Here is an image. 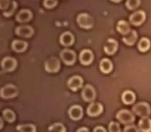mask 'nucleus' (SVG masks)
Instances as JSON below:
<instances>
[{
    "instance_id": "nucleus-1",
    "label": "nucleus",
    "mask_w": 151,
    "mask_h": 132,
    "mask_svg": "<svg viewBox=\"0 0 151 132\" xmlns=\"http://www.w3.org/2000/svg\"><path fill=\"white\" fill-rule=\"evenodd\" d=\"M77 22L81 27L84 29H90L93 27V18L88 14L82 13L77 16Z\"/></svg>"
},
{
    "instance_id": "nucleus-2",
    "label": "nucleus",
    "mask_w": 151,
    "mask_h": 132,
    "mask_svg": "<svg viewBox=\"0 0 151 132\" xmlns=\"http://www.w3.org/2000/svg\"><path fill=\"white\" fill-rule=\"evenodd\" d=\"M133 112L141 117H148L150 114L151 110L149 104L147 103H139L132 108Z\"/></svg>"
},
{
    "instance_id": "nucleus-3",
    "label": "nucleus",
    "mask_w": 151,
    "mask_h": 132,
    "mask_svg": "<svg viewBox=\"0 0 151 132\" xmlns=\"http://www.w3.org/2000/svg\"><path fill=\"white\" fill-rule=\"evenodd\" d=\"M18 94L17 88L14 85H5L0 89V96L3 99H12Z\"/></svg>"
},
{
    "instance_id": "nucleus-4",
    "label": "nucleus",
    "mask_w": 151,
    "mask_h": 132,
    "mask_svg": "<svg viewBox=\"0 0 151 132\" xmlns=\"http://www.w3.org/2000/svg\"><path fill=\"white\" fill-rule=\"evenodd\" d=\"M116 117L121 123L124 124L131 123L135 121V116L132 114V113L127 110H120L119 112H117Z\"/></svg>"
},
{
    "instance_id": "nucleus-5",
    "label": "nucleus",
    "mask_w": 151,
    "mask_h": 132,
    "mask_svg": "<svg viewBox=\"0 0 151 132\" xmlns=\"http://www.w3.org/2000/svg\"><path fill=\"white\" fill-rule=\"evenodd\" d=\"M60 58L66 65H72L76 60V54L72 50L65 49L61 51Z\"/></svg>"
},
{
    "instance_id": "nucleus-6",
    "label": "nucleus",
    "mask_w": 151,
    "mask_h": 132,
    "mask_svg": "<svg viewBox=\"0 0 151 132\" xmlns=\"http://www.w3.org/2000/svg\"><path fill=\"white\" fill-rule=\"evenodd\" d=\"M60 69V62L58 59L52 57L45 61V70L49 73H57Z\"/></svg>"
},
{
    "instance_id": "nucleus-7",
    "label": "nucleus",
    "mask_w": 151,
    "mask_h": 132,
    "mask_svg": "<svg viewBox=\"0 0 151 132\" xmlns=\"http://www.w3.org/2000/svg\"><path fill=\"white\" fill-rule=\"evenodd\" d=\"M17 66V62L14 58L7 56L3 58V60L1 62V67L2 70L6 72H11L16 69Z\"/></svg>"
},
{
    "instance_id": "nucleus-8",
    "label": "nucleus",
    "mask_w": 151,
    "mask_h": 132,
    "mask_svg": "<svg viewBox=\"0 0 151 132\" xmlns=\"http://www.w3.org/2000/svg\"><path fill=\"white\" fill-rule=\"evenodd\" d=\"M145 20H146V13L142 10H138V11L134 12L129 17L130 23H132V24L135 25V26H139V25L142 24Z\"/></svg>"
},
{
    "instance_id": "nucleus-9",
    "label": "nucleus",
    "mask_w": 151,
    "mask_h": 132,
    "mask_svg": "<svg viewBox=\"0 0 151 132\" xmlns=\"http://www.w3.org/2000/svg\"><path fill=\"white\" fill-rule=\"evenodd\" d=\"M81 96L86 102H92L96 98V92L94 88L90 85H86L81 92Z\"/></svg>"
},
{
    "instance_id": "nucleus-10",
    "label": "nucleus",
    "mask_w": 151,
    "mask_h": 132,
    "mask_svg": "<svg viewBox=\"0 0 151 132\" xmlns=\"http://www.w3.org/2000/svg\"><path fill=\"white\" fill-rule=\"evenodd\" d=\"M94 56L93 52L89 50H84L79 55V60L83 65H89L93 61Z\"/></svg>"
},
{
    "instance_id": "nucleus-11",
    "label": "nucleus",
    "mask_w": 151,
    "mask_h": 132,
    "mask_svg": "<svg viewBox=\"0 0 151 132\" xmlns=\"http://www.w3.org/2000/svg\"><path fill=\"white\" fill-rule=\"evenodd\" d=\"M82 85H83V79L78 75L71 77L68 81V86L70 90L74 92H76L79 88H81Z\"/></svg>"
},
{
    "instance_id": "nucleus-12",
    "label": "nucleus",
    "mask_w": 151,
    "mask_h": 132,
    "mask_svg": "<svg viewBox=\"0 0 151 132\" xmlns=\"http://www.w3.org/2000/svg\"><path fill=\"white\" fill-rule=\"evenodd\" d=\"M15 32L17 35L25 38H30L34 34V29L33 27L29 25H22L16 27Z\"/></svg>"
},
{
    "instance_id": "nucleus-13",
    "label": "nucleus",
    "mask_w": 151,
    "mask_h": 132,
    "mask_svg": "<svg viewBox=\"0 0 151 132\" xmlns=\"http://www.w3.org/2000/svg\"><path fill=\"white\" fill-rule=\"evenodd\" d=\"M118 48V43L113 38H109L104 45V51L107 55H113Z\"/></svg>"
},
{
    "instance_id": "nucleus-14",
    "label": "nucleus",
    "mask_w": 151,
    "mask_h": 132,
    "mask_svg": "<svg viewBox=\"0 0 151 132\" xmlns=\"http://www.w3.org/2000/svg\"><path fill=\"white\" fill-rule=\"evenodd\" d=\"M104 107L100 103H91L87 108V113L90 116H96L103 112Z\"/></svg>"
},
{
    "instance_id": "nucleus-15",
    "label": "nucleus",
    "mask_w": 151,
    "mask_h": 132,
    "mask_svg": "<svg viewBox=\"0 0 151 132\" xmlns=\"http://www.w3.org/2000/svg\"><path fill=\"white\" fill-rule=\"evenodd\" d=\"M68 114L72 120L78 121V120H80L83 116V110H82V108L79 105H73L69 109Z\"/></svg>"
},
{
    "instance_id": "nucleus-16",
    "label": "nucleus",
    "mask_w": 151,
    "mask_h": 132,
    "mask_svg": "<svg viewBox=\"0 0 151 132\" xmlns=\"http://www.w3.org/2000/svg\"><path fill=\"white\" fill-rule=\"evenodd\" d=\"M75 42V37L70 32H63L60 37V42L63 46H70Z\"/></svg>"
},
{
    "instance_id": "nucleus-17",
    "label": "nucleus",
    "mask_w": 151,
    "mask_h": 132,
    "mask_svg": "<svg viewBox=\"0 0 151 132\" xmlns=\"http://www.w3.org/2000/svg\"><path fill=\"white\" fill-rule=\"evenodd\" d=\"M32 18V13L29 9H21L16 16V20L20 23L27 22Z\"/></svg>"
},
{
    "instance_id": "nucleus-18",
    "label": "nucleus",
    "mask_w": 151,
    "mask_h": 132,
    "mask_svg": "<svg viewBox=\"0 0 151 132\" xmlns=\"http://www.w3.org/2000/svg\"><path fill=\"white\" fill-rule=\"evenodd\" d=\"M137 32L135 30H131L128 34H126L124 37L122 38V41L124 42L126 45H132L137 40Z\"/></svg>"
},
{
    "instance_id": "nucleus-19",
    "label": "nucleus",
    "mask_w": 151,
    "mask_h": 132,
    "mask_svg": "<svg viewBox=\"0 0 151 132\" xmlns=\"http://www.w3.org/2000/svg\"><path fill=\"white\" fill-rule=\"evenodd\" d=\"M12 49L17 52H22L25 51L27 48V44L26 42L22 40H14L12 42Z\"/></svg>"
},
{
    "instance_id": "nucleus-20",
    "label": "nucleus",
    "mask_w": 151,
    "mask_h": 132,
    "mask_svg": "<svg viewBox=\"0 0 151 132\" xmlns=\"http://www.w3.org/2000/svg\"><path fill=\"white\" fill-rule=\"evenodd\" d=\"M139 128L142 132H150L151 119L149 117H142L139 122Z\"/></svg>"
},
{
    "instance_id": "nucleus-21",
    "label": "nucleus",
    "mask_w": 151,
    "mask_h": 132,
    "mask_svg": "<svg viewBox=\"0 0 151 132\" xmlns=\"http://www.w3.org/2000/svg\"><path fill=\"white\" fill-rule=\"evenodd\" d=\"M99 69L104 74H108L113 69V63L109 59H103L99 63Z\"/></svg>"
},
{
    "instance_id": "nucleus-22",
    "label": "nucleus",
    "mask_w": 151,
    "mask_h": 132,
    "mask_svg": "<svg viewBox=\"0 0 151 132\" xmlns=\"http://www.w3.org/2000/svg\"><path fill=\"white\" fill-rule=\"evenodd\" d=\"M117 30L119 33H121L123 35H125L126 34H128L131 31V28H130V25L129 24V23L125 20H119L117 23Z\"/></svg>"
},
{
    "instance_id": "nucleus-23",
    "label": "nucleus",
    "mask_w": 151,
    "mask_h": 132,
    "mask_svg": "<svg viewBox=\"0 0 151 132\" xmlns=\"http://www.w3.org/2000/svg\"><path fill=\"white\" fill-rule=\"evenodd\" d=\"M122 102L124 104L129 105V104H132L135 100V95L134 92L132 91H125L123 92L122 95Z\"/></svg>"
},
{
    "instance_id": "nucleus-24",
    "label": "nucleus",
    "mask_w": 151,
    "mask_h": 132,
    "mask_svg": "<svg viewBox=\"0 0 151 132\" xmlns=\"http://www.w3.org/2000/svg\"><path fill=\"white\" fill-rule=\"evenodd\" d=\"M150 48V41L147 38H141L138 43V49L141 52H147Z\"/></svg>"
},
{
    "instance_id": "nucleus-25",
    "label": "nucleus",
    "mask_w": 151,
    "mask_h": 132,
    "mask_svg": "<svg viewBox=\"0 0 151 132\" xmlns=\"http://www.w3.org/2000/svg\"><path fill=\"white\" fill-rule=\"evenodd\" d=\"M17 130L20 132H36V128L33 124H20Z\"/></svg>"
},
{
    "instance_id": "nucleus-26",
    "label": "nucleus",
    "mask_w": 151,
    "mask_h": 132,
    "mask_svg": "<svg viewBox=\"0 0 151 132\" xmlns=\"http://www.w3.org/2000/svg\"><path fill=\"white\" fill-rule=\"evenodd\" d=\"M17 3L16 1H13V2H10L9 7L6 10H4L3 15L5 16H6V17H9V16H12L14 14V12L17 9Z\"/></svg>"
},
{
    "instance_id": "nucleus-27",
    "label": "nucleus",
    "mask_w": 151,
    "mask_h": 132,
    "mask_svg": "<svg viewBox=\"0 0 151 132\" xmlns=\"http://www.w3.org/2000/svg\"><path fill=\"white\" fill-rule=\"evenodd\" d=\"M2 115H3L5 120L9 123H12L15 121V113L11 110H9V109L5 110L2 113Z\"/></svg>"
},
{
    "instance_id": "nucleus-28",
    "label": "nucleus",
    "mask_w": 151,
    "mask_h": 132,
    "mask_svg": "<svg viewBox=\"0 0 151 132\" xmlns=\"http://www.w3.org/2000/svg\"><path fill=\"white\" fill-rule=\"evenodd\" d=\"M50 132H66L65 127L60 123H56L49 128Z\"/></svg>"
},
{
    "instance_id": "nucleus-29",
    "label": "nucleus",
    "mask_w": 151,
    "mask_h": 132,
    "mask_svg": "<svg viewBox=\"0 0 151 132\" xmlns=\"http://www.w3.org/2000/svg\"><path fill=\"white\" fill-rule=\"evenodd\" d=\"M140 4V0H127L126 6L129 9H136Z\"/></svg>"
},
{
    "instance_id": "nucleus-30",
    "label": "nucleus",
    "mask_w": 151,
    "mask_h": 132,
    "mask_svg": "<svg viewBox=\"0 0 151 132\" xmlns=\"http://www.w3.org/2000/svg\"><path fill=\"white\" fill-rule=\"evenodd\" d=\"M57 0H43V5L47 9H52L57 5Z\"/></svg>"
},
{
    "instance_id": "nucleus-31",
    "label": "nucleus",
    "mask_w": 151,
    "mask_h": 132,
    "mask_svg": "<svg viewBox=\"0 0 151 132\" xmlns=\"http://www.w3.org/2000/svg\"><path fill=\"white\" fill-rule=\"evenodd\" d=\"M109 132H121L119 124L116 122H111L109 124Z\"/></svg>"
},
{
    "instance_id": "nucleus-32",
    "label": "nucleus",
    "mask_w": 151,
    "mask_h": 132,
    "mask_svg": "<svg viewBox=\"0 0 151 132\" xmlns=\"http://www.w3.org/2000/svg\"><path fill=\"white\" fill-rule=\"evenodd\" d=\"M10 4L9 0H0V9L6 10Z\"/></svg>"
},
{
    "instance_id": "nucleus-33",
    "label": "nucleus",
    "mask_w": 151,
    "mask_h": 132,
    "mask_svg": "<svg viewBox=\"0 0 151 132\" xmlns=\"http://www.w3.org/2000/svg\"><path fill=\"white\" fill-rule=\"evenodd\" d=\"M124 132H139L138 128L134 125H129L125 127L124 129Z\"/></svg>"
},
{
    "instance_id": "nucleus-34",
    "label": "nucleus",
    "mask_w": 151,
    "mask_h": 132,
    "mask_svg": "<svg viewBox=\"0 0 151 132\" xmlns=\"http://www.w3.org/2000/svg\"><path fill=\"white\" fill-rule=\"evenodd\" d=\"M93 132H106L105 128H103V127H96L95 128V129L93 130Z\"/></svg>"
},
{
    "instance_id": "nucleus-35",
    "label": "nucleus",
    "mask_w": 151,
    "mask_h": 132,
    "mask_svg": "<svg viewBox=\"0 0 151 132\" xmlns=\"http://www.w3.org/2000/svg\"><path fill=\"white\" fill-rule=\"evenodd\" d=\"M77 132H89V131L87 128H81L77 131Z\"/></svg>"
},
{
    "instance_id": "nucleus-36",
    "label": "nucleus",
    "mask_w": 151,
    "mask_h": 132,
    "mask_svg": "<svg viewBox=\"0 0 151 132\" xmlns=\"http://www.w3.org/2000/svg\"><path fill=\"white\" fill-rule=\"evenodd\" d=\"M2 126H3V122H2V120L0 118V129H2Z\"/></svg>"
},
{
    "instance_id": "nucleus-37",
    "label": "nucleus",
    "mask_w": 151,
    "mask_h": 132,
    "mask_svg": "<svg viewBox=\"0 0 151 132\" xmlns=\"http://www.w3.org/2000/svg\"><path fill=\"white\" fill-rule=\"evenodd\" d=\"M111 1H113V2H121L122 0H111Z\"/></svg>"
}]
</instances>
